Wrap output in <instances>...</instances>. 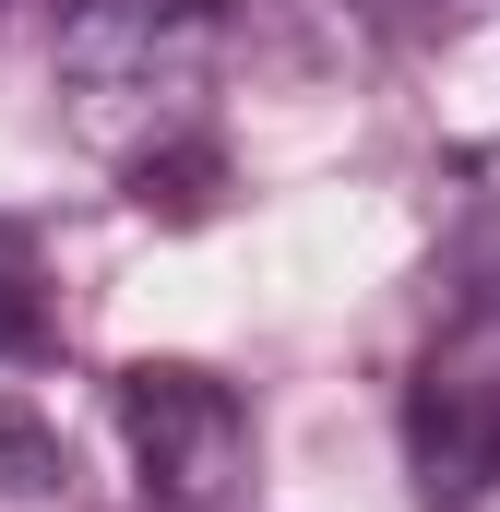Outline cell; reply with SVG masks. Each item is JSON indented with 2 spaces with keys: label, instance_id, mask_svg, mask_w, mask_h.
Wrapping results in <instances>:
<instances>
[{
  "label": "cell",
  "instance_id": "1",
  "mask_svg": "<svg viewBox=\"0 0 500 512\" xmlns=\"http://www.w3.org/2000/svg\"><path fill=\"white\" fill-rule=\"evenodd\" d=\"M215 72H227V12L215 0H84L60 24V48H48L60 131L120 179L203 143Z\"/></svg>",
  "mask_w": 500,
  "mask_h": 512
},
{
  "label": "cell",
  "instance_id": "2",
  "mask_svg": "<svg viewBox=\"0 0 500 512\" xmlns=\"http://www.w3.org/2000/svg\"><path fill=\"white\" fill-rule=\"evenodd\" d=\"M405 465L429 512H489L500 501V310L453 298V322L429 334L417 382H405Z\"/></svg>",
  "mask_w": 500,
  "mask_h": 512
},
{
  "label": "cell",
  "instance_id": "3",
  "mask_svg": "<svg viewBox=\"0 0 500 512\" xmlns=\"http://www.w3.org/2000/svg\"><path fill=\"white\" fill-rule=\"evenodd\" d=\"M108 405H120V441H131V465H143V501L155 512H227L250 489L239 382H215L191 358H143V370L108 382Z\"/></svg>",
  "mask_w": 500,
  "mask_h": 512
},
{
  "label": "cell",
  "instance_id": "4",
  "mask_svg": "<svg viewBox=\"0 0 500 512\" xmlns=\"http://www.w3.org/2000/svg\"><path fill=\"white\" fill-rule=\"evenodd\" d=\"M48 346V274L24 251V227H0V358H36Z\"/></svg>",
  "mask_w": 500,
  "mask_h": 512
},
{
  "label": "cell",
  "instance_id": "5",
  "mask_svg": "<svg viewBox=\"0 0 500 512\" xmlns=\"http://www.w3.org/2000/svg\"><path fill=\"white\" fill-rule=\"evenodd\" d=\"M0 489H12V501H60V489H72V453H60L24 405H0Z\"/></svg>",
  "mask_w": 500,
  "mask_h": 512
},
{
  "label": "cell",
  "instance_id": "6",
  "mask_svg": "<svg viewBox=\"0 0 500 512\" xmlns=\"http://www.w3.org/2000/svg\"><path fill=\"white\" fill-rule=\"evenodd\" d=\"M381 12H405V0H381Z\"/></svg>",
  "mask_w": 500,
  "mask_h": 512
}]
</instances>
